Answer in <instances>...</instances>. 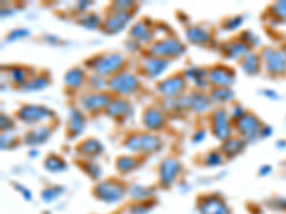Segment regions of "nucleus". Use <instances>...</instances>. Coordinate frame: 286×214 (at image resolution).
<instances>
[{"label":"nucleus","mask_w":286,"mask_h":214,"mask_svg":"<svg viewBox=\"0 0 286 214\" xmlns=\"http://www.w3.org/2000/svg\"><path fill=\"white\" fill-rule=\"evenodd\" d=\"M167 66H169V60H166V59H160V57H146L142 63L143 70H145V73H146L151 79L159 77L160 74L166 70Z\"/></svg>","instance_id":"4468645a"},{"label":"nucleus","mask_w":286,"mask_h":214,"mask_svg":"<svg viewBox=\"0 0 286 214\" xmlns=\"http://www.w3.org/2000/svg\"><path fill=\"white\" fill-rule=\"evenodd\" d=\"M243 147H245V142L242 140V139H228L226 142L223 143V147H222V151L223 153H226L229 157H233V156H236L238 153L243 150Z\"/></svg>","instance_id":"bb28decb"},{"label":"nucleus","mask_w":286,"mask_h":214,"mask_svg":"<svg viewBox=\"0 0 286 214\" xmlns=\"http://www.w3.org/2000/svg\"><path fill=\"white\" fill-rule=\"evenodd\" d=\"M261 67V57L255 53H247L242 59V69L247 74H256Z\"/></svg>","instance_id":"a878e982"},{"label":"nucleus","mask_w":286,"mask_h":214,"mask_svg":"<svg viewBox=\"0 0 286 214\" xmlns=\"http://www.w3.org/2000/svg\"><path fill=\"white\" fill-rule=\"evenodd\" d=\"M46 167H48L49 170H52V172H57V170H62L66 167L64 164V161L62 159H59L57 156H52V157H49L46 160Z\"/></svg>","instance_id":"f704fd0d"},{"label":"nucleus","mask_w":286,"mask_h":214,"mask_svg":"<svg viewBox=\"0 0 286 214\" xmlns=\"http://www.w3.org/2000/svg\"><path fill=\"white\" fill-rule=\"evenodd\" d=\"M179 170H181V163L177 160H165L160 166V182L163 183V186L173 182Z\"/></svg>","instance_id":"6ab92c4d"},{"label":"nucleus","mask_w":286,"mask_h":214,"mask_svg":"<svg viewBox=\"0 0 286 214\" xmlns=\"http://www.w3.org/2000/svg\"><path fill=\"white\" fill-rule=\"evenodd\" d=\"M103 150L100 142H97L96 139H89V140H85L79 146V151L86 154V156H96V154H100Z\"/></svg>","instance_id":"cd10ccee"},{"label":"nucleus","mask_w":286,"mask_h":214,"mask_svg":"<svg viewBox=\"0 0 286 214\" xmlns=\"http://www.w3.org/2000/svg\"><path fill=\"white\" fill-rule=\"evenodd\" d=\"M142 123L143 126L146 127L148 130L155 132V130L163 129L165 123H166V117H165V114H163L159 109H156V107H148V109L145 110V113H143Z\"/></svg>","instance_id":"ddd939ff"},{"label":"nucleus","mask_w":286,"mask_h":214,"mask_svg":"<svg viewBox=\"0 0 286 214\" xmlns=\"http://www.w3.org/2000/svg\"><path fill=\"white\" fill-rule=\"evenodd\" d=\"M96 193L99 194V197L103 198L106 201H116L122 198V194H123V190L120 187L119 184L116 183H102L99 186V189H96Z\"/></svg>","instance_id":"a211bd4d"},{"label":"nucleus","mask_w":286,"mask_h":214,"mask_svg":"<svg viewBox=\"0 0 286 214\" xmlns=\"http://www.w3.org/2000/svg\"><path fill=\"white\" fill-rule=\"evenodd\" d=\"M162 140L158 136L151 133H135L130 135L125 142V147L130 151H143V153H153L160 150Z\"/></svg>","instance_id":"f03ea898"},{"label":"nucleus","mask_w":286,"mask_h":214,"mask_svg":"<svg viewBox=\"0 0 286 214\" xmlns=\"http://www.w3.org/2000/svg\"><path fill=\"white\" fill-rule=\"evenodd\" d=\"M283 50H285V53H286V46H285V49H283Z\"/></svg>","instance_id":"a18cd8bd"},{"label":"nucleus","mask_w":286,"mask_h":214,"mask_svg":"<svg viewBox=\"0 0 286 214\" xmlns=\"http://www.w3.org/2000/svg\"><path fill=\"white\" fill-rule=\"evenodd\" d=\"M9 73H10V79L13 80L16 84H19L20 88H23L24 84L29 81L27 80V71L23 67H13V69H10Z\"/></svg>","instance_id":"2f4dec72"},{"label":"nucleus","mask_w":286,"mask_h":214,"mask_svg":"<svg viewBox=\"0 0 286 214\" xmlns=\"http://www.w3.org/2000/svg\"><path fill=\"white\" fill-rule=\"evenodd\" d=\"M79 22L83 24L85 27H88V29H96V27H99V24H100L99 17L96 16V15H93V13H86V15H83V16L80 17Z\"/></svg>","instance_id":"473e14b6"},{"label":"nucleus","mask_w":286,"mask_h":214,"mask_svg":"<svg viewBox=\"0 0 286 214\" xmlns=\"http://www.w3.org/2000/svg\"><path fill=\"white\" fill-rule=\"evenodd\" d=\"M236 127H238L239 133L245 139H256L258 136L262 135V130L265 126H262L261 120L255 117L254 114L246 113L242 119H239L236 121Z\"/></svg>","instance_id":"1a4fd4ad"},{"label":"nucleus","mask_w":286,"mask_h":214,"mask_svg":"<svg viewBox=\"0 0 286 214\" xmlns=\"http://www.w3.org/2000/svg\"><path fill=\"white\" fill-rule=\"evenodd\" d=\"M203 137H205V130H199L198 132V135L195 136V142H202L203 140Z\"/></svg>","instance_id":"c03bdc74"},{"label":"nucleus","mask_w":286,"mask_h":214,"mask_svg":"<svg viewBox=\"0 0 286 214\" xmlns=\"http://www.w3.org/2000/svg\"><path fill=\"white\" fill-rule=\"evenodd\" d=\"M89 84L95 89V90H99V92H100V89L104 88V86H108V81H104V80L102 79V76H97V74H95V76H92V77H90Z\"/></svg>","instance_id":"4c0bfd02"},{"label":"nucleus","mask_w":286,"mask_h":214,"mask_svg":"<svg viewBox=\"0 0 286 214\" xmlns=\"http://www.w3.org/2000/svg\"><path fill=\"white\" fill-rule=\"evenodd\" d=\"M207 80H209V83L214 84L216 88L229 89V86H232L233 81H235V73L229 67L218 66V67H213L212 70L209 71Z\"/></svg>","instance_id":"9b49d317"},{"label":"nucleus","mask_w":286,"mask_h":214,"mask_svg":"<svg viewBox=\"0 0 286 214\" xmlns=\"http://www.w3.org/2000/svg\"><path fill=\"white\" fill-rule=\"evenodd\" d=\"M235 97V93L232 92L231 89L226 88H216L210 95V99L216 102V103H226L231 102L232 99Z\"/></svg>","instance_id":"c756f323"},{"label":"nucleus","mask_w":286,"mask_h":214,"mask_svg":"<svg viewBox=\"0 0 286 214\" xmlns=\"http://www.w3.org/2000/svg\"><path fill=\"white\" fill-rule=\"evenodd\" d=\"M27 34H29V30L19 29V30H15V32H12L10 34H9L8 41H13V40H16V39H22V37L27 36Z\"/></svg>","instance_id":"a19ab883"},{"label":"nucleus","mask_w":286,"mask_h":214,"mask_svg":"<svg viewBox=\"0 0 286 214\" xmlns=\"http://www.w3.org/2000/svg\"><path fill=\"white\" fill-rule=\"evenodd\" d=\"M52 133V129L49 126H38L33 127L32 130H29L26 136H24V143L30 144V146H36L40 143H45L49 139V136Z\"/></svg>","instance_id":"aec40b11"},{"label":"nucleus","mask_w":286,"mask_h":214,"mask_svg":"<svg viewBox=\"0 0 286 214\" xmlns=\"http://www.w3.org/2000/svg\"><path fill=\"white\" fill-rule=\"evenodd\" d=\"M186 37L193 45H206L210 40V33L200 26H191L186 30Z\"/></svg>","instance_id":"5701e85b"},{"label":"nucleus","mask_w":286,"mask_h":214,"mask_svg":"<svg viewBox=\"0 0 286 214\" xmlns=\"http://www.w3.org/2000/svg\"><path fill=\"white\" fill-rule=\"evenodd\" d=\"M85 80H86L85 71L79 67H75L64 74V86L67 89H72V90H78L85 84Z\"/></svg>","instance_id":"4be33fe9"},{"label":"nucleus","mask_w":286,"mask_h":214,"mask_svg":"<svg viewBox=\"0 0 286 214\" xmlns=\"http://www.w3.org/2000/svg\"><path fill=\"white\" fill-rule=\"evenodd\" d=\"M13 139H15V137L9 136L8 133L2 136V149H3V150H5V149H9V147H10V142H12Z\"/></svg>","instance_id":"37998d69"},{"label":"nucleus","mask_w":286,"mask_h":214,"mask_svg":"<svg viewBox=\"0 0 286 214\" xmlns=\"http://www.w3.org/2000/svg\"><path fill=\"white\" fill-rule=\"evenodd\" d=\"M49 84V79L46 76H39L36 79H30L26 84H24L23 90L26 92H36V90H42Z\"/></svg>","instance_id":"7c9ffc66"},{"label":"nucleus","mask_w":286,"mask_h":214,"mask_svg":"<svg viewBox=\"0 0 286 214\" xmlns=\"http://www.w3.org/2000/svg\"><path fill=\"white\" fill-rule=\"evenodd\" d=\"M151 52L156 57L160 59H172V57H179L185 53V46L175 37H166V39L159 40L152 46Z\"/></svg>","instance_id":"39448f33"},{"label":"nucleus","mask_w":286,"mask_h":214,"mask_svg":"<svg viewBox=\"0 0 286 214\" xmlns=\"http://www.w3.org/2000/svg\"><path fill=\"white\" fill-rule=\"evenodd\" d=\"M272 15L276 16L280 20H286V2H278L272 6Z\"/></svg>","instance_id":"c9c22d12"},{"label":"nucleus","mask_w":286,"mask_h":214,"mask_svg":"<svg viewBox=\"0 0 286 214\" xmlns=\"http://www.w3.org/2000/svg\"><path fill=\"white\" fill-rule=\"evenodd\" d=\"M86 124L85 116L80 110H78L76 107H72L70 113H69V124H67V132L70 137H78V136L83 132Z\"/></svg>","instance_id":"dca6fc26"},{"label":"nucleus","mask_w":286,"mask_h":214,"mask_svg":"<svg viewBox=\"0 0 286 214\" xmlns=\"http://www.w3.org/2000/svg\"><path fill=\"white\" fill-rule=\"evenodd\" d=\"M223 55L229 59H239V57H245L249 53V45H246L245 41L238 40V41H229L226 45L222 46Z\"/></svg>","instance_id":"412c9836"},{"label":"nucleus","mask_w":286,"mask_h":214,"mask_svg":"<svg viewBox=\"0 0 286 214\" xmlns=\"http://www.w3.org/2000/svg\"><path fill=\"white\" fill-rule=\"evenodd\" d=\"M186 104H188V109H192L196 113H203L210 107V97H207L202 92H195L192 95L186 96Z\"/></svg>","instance_id":"f3484780"},{"label":"nucleus","mask_w":286,"mask_h":214,"mask_svg":"<svg viewBox=\"0 0 286 214\" xmlns=\"http://www.w3.org/2000/svg\"><path fill=\"white\" fill-rule=\"evenodd\" d=\"M243 22V17L242 16H236V17H231L228 20H225L223 23V29L225 30H233V29H238L239 26Z\"/></svg>","instance_id":"e433bc0d"},{"label":"nucleus","mask_w":286,"mask_h":214,"mask_svg":"<svg viewBox=\"0 0 286 214\" xmlns=\"http://www.w3.org/2000/svg\"><path fill=\"white\" fill-rule=\"evenodd\" d=\"M130 37L132 39L137 40V41H151L153 39V32H152V27L149 24H146L145 22H137V23L130 29Z\"/></svg>","instance_id":"b1692460"},{"label":"nucleus","mask_w":286,"mask_h":214,"mask_svg":"<svg viewBox=\"0 0 286 214\" xmlns=\"http://www.w3.org/2000/svg\"><path fill=\"white\" fill-rule=\"evenodd\" d=\"M212 129H213V135L216 139L223 140V142L231 139L232 127L228 111L223 110V109L214 111L213 116H212Z\"/></svg>","instance_id":"6e6552de"},{"label":"nucleus","mask_w":286,"mask_h":214,"mask_svg":"<svg viewBox=\"0 0 286 214\" xmlns=\"http://www.w3.org/2000/svg\"><path fill=\"white\" fill-rule=\"evenodd\" d=\"M203 214H228V208L219 198H212L202 207Z\"/></svg>","instance_id":"c85d7f7f"},{"label":"nucleus","mask_w":286,"mask_h":214,"mask_svg":"<svg viewBox=\"0 0 286 214\" xmlns=\"http://www.w3.org/2000/svg\"><path fill=\"white\" fill-rule=\"evenodd\" d=\"M137 166V161L132 157H120L118 160V168L120 172H129L132 168H135Z\"/></svg>","instance_id":"72a5a7b5"},{"label":"nucleus","mask_w":286,"mask_h":214,"mask_svg":"<svg viewBox=\"0 0 286 214\" xmlns=\"http://www.w3.org/2000/svg\"><path fill=\"white\" fill-rule=\"evenodd\" d=\"M245 114H246V113H245V109H243L240 104H235V106H233V109H232V117L236 120V121H238L239 119H242Z\"/></svg>","instance_id":"58836bf2"},{"label":"nucleus","mask_w":286,"mask_h":214,"mask_svg":"<svg viewBox=\"0 0 286 214\" xmlns=\"http://www.w3.org/2000/svg\"><path fill=\"white\" fill-rule=\"evenodd\" d=\"M17 117L26 124H38L42 121L53 119V111L38 104H24L17 111Z\"/></svg>","instance_id":"20e7f679"},{"label":"nucleus","mask_w":286,"mask_h":214,"mask_svg":"<svg viewBox=\"0 0 286 214\" xmlns=\"http://www.w3.org/2000/svg\"><path fill=\"white\" fill-rule=\"evenodd\" d=\"M106 114L111 116L113 119H127L132 114V107L123 99H116L112 100L111 104L106 107Z\"/></svg>","instance_id":"2eb2a0df"},{"label":"nucleus","mask_w":286,"mask_h":214,"mask_svg":"<svg viewBox=\"0 0 286 214\" xmlns=\"http://www.w3.org/2000/svg\"><path fill=\"white\" fill-rule=\"evenodd\" d=\"M108 88L118 95H133L140 88L139 79L129 71H120L108 80Z\"/></svg>","instance_id":"7ed1b4c3"},{"label":"nucleus","mask_w":286,"mask_h":214,"mask_svg":"<svg viewBox=\"0 0 286 214\" xmlns=\"http://www.w3.org/2000/svg\"><path fill=\"white\" fill-rule=\"evenodd\" d=\"M262 60L266 70L270 74H283L286 73V53L276 49H265L262 52Z\"/></svg>","instance_id":"423d86ee"},{"label":"nucleus","mask_w":286,"mask_h":214,"mask_svg":"<svg viewBox=\"0 0 286 214\" xmlns=\"http://www.w3.org/2000/svg\"><path fill=\"white\" fill-rule=\"evenodd\" d=\"M125 57L120 53H109V55L95 57L92 62H89V66L93 67L97 76H115L122 71L125 66Z\"/></svg>","instance_id":"f257e3e1"},{"label":"nucleus","mask_w":286,"mask_h":214,"mask_svg":"<svg viewBox=\"0 0 286 214\" xmlns=\"http://www.w3.org/2000/svg\"><path fill=\"white\" fill-rule=\"evenodd\" d=\"M2 130L3 132H6L8 133L9 130H12L13 129V120L10 119L9 116H6V114H2Z\"/></svg>","instance_id":"ea45409f"},{"label":"nucleus","mask_w":286,"mask_h":214,"mask_svg":"<svg viewBox=\"0 0 286 214\" xmlns=\"http://www.w3.org/2000/svg\"><path fill=\"white\" fill-rule=\"evenodd\" d=\"M185 89H186V80L177 74L167 77L166 80L160 81L158 84V92L166 99H176L177 96L182 95Z\"/></svg>","instance_id":"9d476101"},{"label":"nucleus","mask_w":286,"mask_h":214,"mask_svg":"<svg viewBox=\"0 0 286 214\" xmlns=\"http://www.w3.org/2000/svg\"><path fill=\"white\" fill-rule=\"evenodd\" d=\"M130 17H132V15L129 12L116 10L115 13H112L111 16L106 19V22L103 23L104 32L109 33V34H115V33L120 32L126 26L127 22L130 20Z\"/></svg>","instance_id":"f8f14e48"},{"label":"nucleus","mask_w":286,"mask_h":214,"mask_svg":"<svg viewBox=\"0 0 286 214\" xmlns=\"http://www.w3.org/2000/svg\"><path fill=\"white\" fill-rule=\"evenodd\" d=\"M80 104L82 107L89 113H96V111L106 110V107L111 104L112 97L103 92H95V93H86L80 96Z\"/></svg>","instance_id":"0eeeda50"},{"label":"nucleus","mask_w":286,"mask_h":214,"mask_svg":"<svg viewBox=\"0 0 286 214\" xmlns=\"http://www.w3.org/2000/svg\"><path fill=\"white\" fill-rule=\"evenodd\" d=\"M207 161H209V164H219L222 161V157L219 153H210L207 156Z\"/></svg>","instance_id":"79ce46f5"},{"label":"nucleus","mask_w":286,"mask_h":214,"mask_svg":"<svg viewBox=\"0 0 286 214\" xmlns=\"http://www.w3.org/2000/svg\"><path fill=\"white\" fill-rule=\"evenodd\" d=\"M185 76L191 80V81H193L196 86H199V88H206L207 84H209V80H207L209 73L206 70H203V69L191 67V69H188V70L185 71Z\"/></svg>","instance_id":"393cba45"}]
</instances>
